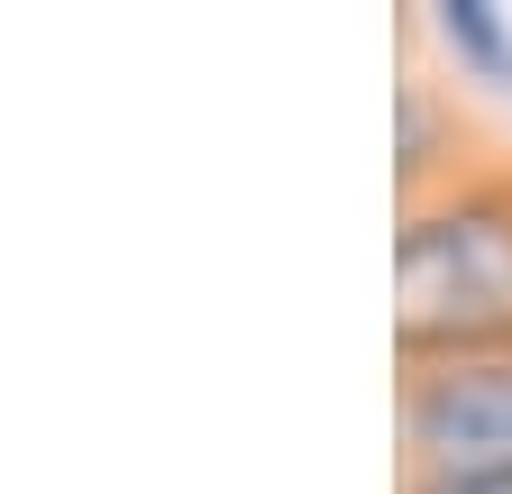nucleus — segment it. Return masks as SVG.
<instances>
[{"instance_id": "2", "label": "nucleus", "mask_w": 512, "mask_h": 494, "mask_svg": "<svg viewBox=\"0 0 512 494\" xmlns=\"http://www.w3.org/2000/svg\"><path fill=\"white\" fill-rule=\"evenodd\" d=\"M412 440L439 476H512V366H448L412 394Z\"/></svg>"}, {"instance_id": "4", "label": "nucleus", "mask_w": 512, "mask_h": 494, "mask_svg": "<svg viewBox=\"0 0 512 494\" xmlns=\"http://www.w3.org/2000/svg\"><path fill=\"white\" fill-rule=\"evenodd\" d=\"M421 494H512V476H430Z\"/></svg>"}, {"instance_id": "1", "label": "nucleus", "mask_w": 512, "mask_h": 494, "mask_svg": "<svg viewBox=\"0 0 512 494\" xmlns=\"http://www.w3.org/2000/svg\"><path fill=\"white\" fill-rule=\"evenodd\" d=\"M512 330V211L458 202L403 229L394 247V339L403 348H476Z\"/></svg>"}, {"instance_id": "3", "label": "nucleus", "mask_w": 512, "mask_h": 494, "mask_svg": "<svg viewBox=\"0 0 512 494\" xmlns=\"http://www.w3.org/2000/svg\"><path fill=\"white\" fill-rule=\"evenodd\" d=\"M439 28H448V46H458V55H476L494 83H512V46H503V28H494V10H485V0H448V10H439Z\"/></svg>"}]
</instances>
